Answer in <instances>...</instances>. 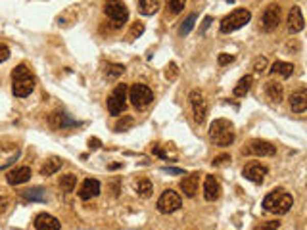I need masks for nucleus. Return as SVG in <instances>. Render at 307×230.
<instances>
[{"instance_id": "obj_1", "label": "nucleus", "mask_w": 307, "mask_h": 230, "mask_svg": "<svg viewBox=\"0 0 307 230\" xmlns=\"http://www.w3.org/2000/svg\"><path fill=\"white\" fill-rule=\"evenodd\" d=\"M35 90V75L25 64H19L12 71V92L17 98H25Z\"/></svg>"}, {"instance_id": "obj_2", "label": "nucleus", "mask_w": 307, "mask_h": 230, "mask_svg": "<svg viewBox=\"0 0 307 230\" xmlns=\"http://www.w3.org/2000/svg\"><path fill=\"white\" fill-rule=\"evenodd\" d=\"M292 206H294V198L282 188L269 192L263 198V207L275 215H286L292 209Z\"/></svg>"}, {"instance_id": "obj_3", "label": "nucleus", "mask_w": 307, "mask_h": 230, "mask_svg": "<svg viewBox=\"0 0 307 230\" xmlns=\"http://www.w3.org/2000/svg\"><path fill=\"white\" fill-rule=\"evenodd\" d=\"M209 140L215 146H230L234 142V125L228 119H215L209 127Z\"/></svg>"}, {"instance_id": "obj_4", "label": "nucleus", "mask_w": 307, "mask_h": 230, "mask_svg": "<svg viewBox=\"0 0 307 230\" xmlns=\"http://www.w3.org/2000/svg\"><path fill=\"white\" fill-rule=\"evenodd\" d=\"M252 19V12L248 8H238L234 12H230L227 17H223L221 21V33H234L240 27H244L248 21Z\"/></svg>"}, {"instance_id": "obj_5", "label": "nucleus", "mask_w": 307, "mask_h": 230, "mask_svg": "<svg viewBox=\"0 0 307 230\" xmlns=\"http://www.w3.org/2000/svg\"><path fill=\"white\" fill-rule=\"evenodd\" d=\"M129 100L133 102L134 108H146L150 104L154 102V92H152V88L148 85H144V83H134L133 87L129 88Z\"/></svg>"}, {"instance_id": "obj_6", "label": "nucleus", "mask_w": 307, "mask_h": 230, "mask_svg": "<svg viewBox=\"0 0 307 230\" xmlns=\"http://www.w3.org/2000/svg\"><path fill=\"white\" fill-rule=\"evenodd\" d=\"M127 92H129L127 85H117L111 90V94L108 96V111H110V115H121L125 111Z\"/></svg>"}, {"instance_id": "obj_7", "label": "nucleus", "mask_w": 307, "mask_h": 230, "mask_svg": "<svg viewBox=\"0 0 307 230\" xmlns=\"http://www.w3.org/2000/svg\"><path fill=\"white\" fill-rule=\"evenodd\" d=\"M104 14L113 23V27H121L129 19V10L123 2H108L104 6Z\"/></svg>"}, {"instance_id": "obj_8", "label": "nucleus", "mask_w": 307, "mask_h": 230, "mask_svg": "<svg viewBox=\"0 0 307 230\" xmlns=\"http://www.w3.org/2000/svg\"><path fill=\"white\" fill-rule=\"evenodd\" d=\"M181 203H182V199H181V196H179L177 192H175V190H166L158 199V211H159V213H166V215L175 213V211L181 207Z\"/></svg>"}, {"instance_id": "obj_9", "label": "nucleus", "mask_w": 307, "mask_h": 230, "mask_svg": "<svg viewBox=\"0 0 307 230\" xmlns=\"http://www.w3.org/2000/svg\"><path fill=\"white\" fill-rule=\"evenodd\" d=\"M280 23V6L278 4H269L263 16H261V29L265 33H273Z\"/></svg>"}, {"instance_id": "obj_10", "label": "nucleus", "mask_w": 307, "mask_h": 230, "mask_svg": "<svg viewBox=\"0 0 307 230\" xmlns=\"http://www.w3.org/2000/svg\"><path fill=\"white\" fill-rule=\"evenodd\" d=\"M188 100H190V106H192V111H194V121H196V123H204L205 115H207V102H205L204 92L192 90Z\"/></svg>"}, {"instance_id": "obj_11", "label": "nucleus", "mask_w": 307, "mask_h": 230, "mask_svg": "<svg viewBox=\"0 0 307 230\" xmlns=\"http://www.w3.org/2000/svg\"><path fill=\"white\" fill-rule=\"evenodd\" d=\"M242 154H250V156H259V158H271L276 154L275 144L267 142V140H252L246 146Z\"/></svg>"}, {"instance_id": "obj_12", "label": "nucleus", "mask_w": 307, "mask_h": 230, "mask_svg": "<svg viewBox=\"0 0 307 230\" xmlns=\"http://www.w3.org/2000/svg\"><path fill=\"white\" fill-rule=\"evenodd\" d=\"M269 169L265 165H261L257 161H252V163H248V165L242 169V175L248 178V181H252L255 184H261L265 181V176H267Z\"/></svg>"}, {"instance_id": "obj_13", "label": "nucleus", "mask_w": 307, "mask_h": 230, "mask_svg": "<svg viewBox=\"0 0 307 230\" xmlns=\"http://www.w3.org/2000/svg\"><path fill=\"white\" fill-rule=\"evenodd\" d=\"M50 127H54V129H67V127H79L81 123H77L75 119H71L67 113H63V111H54L52 115H50Z\"/></svg>"}, {"instance_id": "obj_14", "label": "nucleus", "mask_w": 307, "mask_h": 230, "mask_svg": "<svg viewBox=\"0 0 307 230\" xmlns=\"http://www.w3.org/2000/svg\"><path fill=\"white\" fill-rule=\"evenodd\" d=\"M290 110L294 113H303L307 110V90L303 87L294 90L290 96Z\"/></svg>"}, {"instance_id": "obj_15", "label": "nucleus", "mask_w": 307, "mask_h": 230, "mask_svg": "<svg viewBox=\"0 0 307 230\" xmlns=\"http://www.w3.org/2000/svg\"><path fill=\"white\" fill-rule=\"evenodd\" d=\"M35 228L37 230H60V221L56 219V217H52L50 213H39L37 217H35Z\"/></svg>"}, {"instance_id": "obj_16", "label": "nucleus", "mask_w": 307, "mask_h": 230, "mask_svg": "<svg viewBox=\"0 0 307 230\" xmlns=\"http://www.w3.org/2000/svg\"><path fill=\"white\" fill-rule=\"evenodd\" d=\"M221 196V184L219 181L215 178V176L207 175L204 181V198L207 201H215V199H219Z\"/></svg>"}, {"instance_id": "obj_17", "label": "nucleus", "mask_w": 307, "mask_h": 230, "mask_svg": "<svg viewBox=\"0 0 307 230\" xmlns=\"http://www.w3.org/2000/svg\"><path fill=\"white\" fill-rule=\"evenodd\" d=\"M77 194H79V198L85 199V201L90 198H96V196L100 194V183H98L96 178H87V181H83Z\"/></svg>"}, {"instance_id": "obj_18", "label": "nucleus", "mask_w": 307, "mask_h": 230, "mask_svg": "<svg viewBox=\"0 0 307 230\" xmlns=\"http://www.w3.org/2000/svg\"><path fill=\"white\" fill-rule=\"evenodd\" d=\"M29 178H31V167H17L14 171H10L6 176L8 184H12V186H19V184L27 183Z\"/></svg>"}, {"instance_id": "obj_19", "label": "nucleus", "mask_w": 307, "mask_h": 230, "mask_svg": "<svg viewBox=\"0 0 307 230\" xmlns=\"http://www.w3.org/2000/svg\"><path fill=\"white\" fill-rule=\"evenodd\" d=\"M303 27H305V19L301 16V10H299V6H294L288 14V31L299 33L303 31Z\"/></svg>"}, {"instance_id": "obj_20", "label": "nucleus", "mask_w": 307, "mask_h": 230, "mask_svg": "<svg viewBox=\"0 0 307 230\" xmlns=\"http://www.w3.org/2000/svg\"><path fill=\"white\" fill-rule=\"evenodd\" d=\"M198 184H200V173H190L188 176H184L179 186H181V190L188 196V198H194L198 192Z\"/></svg>"}, {"instance_id": "obj_21", "label": "nucleus", "mask_w": 307, "mask_h": 230, "mask_svg": "<svg viewBox=\"0 0 307 230\" xmlns=\"http://www.w3.org/2000/svg\"><path fill=\"white\" fill-rule=\"evenodd\" d=\"M265 94L269 96V100H273V102H282L284 98V88L282 85L278 83V81H267L265 83Z\"/></svg>"}, {"instance_id": "obj_22", "label": "nucleus", "mask_w": 307, "mask_h": 230, "mask_svg": "<svg viewBox=\"0 0 307 230\" xmlns=\"http://www.w3.org/2000/svg\"><path fill=\"white\" fill-rule=\"evenodd\" d=\"M134 192H136L140 198H150L152 192H154V186L150 183V178H146V176L136 178V181H134Z\"/></svg>"}, {"instance_id": "obj_23", "label": "nucleus", "mask_w": 307, "mask_h": 230, "mask_svg": "<svg viewBox=\"0 0 307 230\" xmlns=\"http://www.w3.org/2000/svg\"><path fill=\"white\" fill-rule=\"evenodd\" d=\"M62 165H63V159L50 158L46 163H44V165L40 167V175H42V176H52L54 173H58V171L62 169Z\"/></svg>"}, {"instance_id": "obj_24", "label": "nucleus", "mask_w": 307, "mask_h": 230, "mask_svg": "<svg viewBox=\"0 0 307 230\" xmlns=\"http://www.w3.org/2000/svg\"><path fill=\"white\" fill-rule=\"evenodd\" d=\"M252 85H253V77L252 75H246V77H242V79L237 83V87H234V90H232V94L237 96V98H244V96L250 92Z\"/></svg>"}, {"instance_id": "obj_25", "label": "nucleus", "mask_w": 307, "mask_h": 230, "mask_svg": "<svg viewBox=\"0 0 307 230\" xmlns=\"http://www.w3.org/2000/svg\"><path fill=\"white\" fill-rule=\"evenodd\" d=\"M271 73L273 75H280L282 79H288L292 77V73H294V65L288 64V62H280V60H276L273 67H271Z\"/></svg>"}, {"instance_id": "obj_26", "label": "nucleus", "mask_w": 307, "mask_h": 230, "mask_svg": "<svg viewBox=\"0 0 307 230\" xmlns=\"http://www.w3.org/2000/svg\"><path fill=\"white\" fill-rule=\"evenodd\" d=\"M159 10L158 0H138V12L142 16H154Z\"/></svg>"}, {"instance_id": "obj_27", "label": "nucleus", "mask_w": 307, "mask_h": 230, "mask_svg": "<svg viewBox=\"0 0 307 230\" xmlns=\"http://www.w3.org/2000/svg\"><path fill=\"white\" fill-rule=\"evenodd\" d=\"M21 196L25 199H29V201H46V192L42 190V188H29Z\"/></svg>"}, {"instance_id": "obj_28", "label": "nucleus", "mask_w": 307, "mask_h": 230, "mask_svg": "<svg viewBox=\"0 0 307 230\" xmlns=\"http://www.w3.org/2000/svg\"><path fill=\"white\" fill-rule=\"evenodd\" d=\"M75 186H77V176L75 175H63L62 178H60V188H62V192H73L75 190Z\"/></svg>"}, {"instance_id": "obj_29", "label": "nucleus", "mask_w": 307, "mask_h": 230, "mask_svg": "<svg viewBox=\"0 0 307 230\" xmlns=\"http://www.w3.org/2000/svg\"><path fill=\"white\" fill-rule=\"evenodd\" d=\"M123 73H125V65H121V64H108L106 65V77H108V81L117 79L119 75H123Z\"/></svg>"}, {"instance_id": "obj_30", "label": "nucleus", "mask_w": 307, "mask_h": 230, "mask_svg": "<svg viewBox=\"0 0 307 230\" xmlns=\"http://www.w3.org/2000/svg\"><path fill=\"white\" fill-rule=\"evenodd\" d=\"M196 19H198L196 14H188V17L182 21L181 29H179V35H181V37H186V35L192 31V27H194V23H196Z\"/></svg>"}, {"instance_id": "obj_31", "label": "nucleus", "mask_w": 307, "mask_h": 230, "mask_svg": "<svg viewBox=\"0 0 307 230\" xmlns=\"http://www.w3.org/2000/svg\"><path fill=\"white\" fill-rule=\"evenodd\" d=\"M134 125V119L131 117V115H125L123 119H119L117 123H115V133H123V131H129V129Z\"/></svg>"}, {"instance_id": "obj_32", "label": "nucleus", "mask_w": 307, "mask_h": 230, "mask_svg": "<svg viewBox=\"0 0 307 230\" xmlns=\"http://www.w3.org/2000/svg\"><path fill=\"white\" fill-rule=\"evenodd\" d=\"M167 8L171 10V14H179V12H182V10L186 8V2L184 0H169Z\"/></svg>"}, {"instance_id": "obj_33", "label": "nucleus", "mask_w": 307, "mask_h": 230, "mask_svg": "<svg viewBox=\"0 0 307 230\" xmlns=\"http://www.w3.org/2000/svg\"><path fill=\"white\" fill-rule=\"evenodd\" d=\"M267 69V58H263V56H259V58H255L253 60V73H257V75H261V73Z\"/></svg>"}, {"instance_id": "obj_34", "label": "nucleus", "mask_w": 307, "mask_h": 230, "mask_svg": "<svg viewBox=\"0 0 307 230\" xmlns=\"http://www.w3.org/2000/svg\"><path fill=\"white\" fill-rule=\"evenodd\" d=\"M280 228V221H267V222H259L253 230H278Z\"/></svg>"}, {"instance_id": "obj_35", "label": "nucleus", "mask_w": 307, "mask_h": 230, "mask_svg": "<svg viewBox=\"0 0 307 230\" xmlns=\"http://www.w3.org/2000/svg\"><path fill=\"white\" fill-rule=\"evenodd\" d=\"M177 77H179V67H177V64H175V62H171V64L166 67V79L175 81Z\"/></svg>"}, {"instance_id": "obj_36", "label": "nucleus", "mask_w": 307, "mask_h": 230, "mask_svg": "<svg viewBox=\"0 0 307 230\" xmlns=\"http://www.w3.org/2000/svg\"><path fill=\"white\" fill-rule=\"evenodd\" d=\"M142 33H144V25H142L140 21H136V23H133V27H131L129 39H136V37H140Z\"/></svg>"}, {"instance_id": "obj_37", "label": "nucleus", "mask_w": 307, "mask_h": 230, "mask_svg": "<svg viewBox=\"0 0 307 230\" xmlns=\"http://www.w3.org/2000/svg\"><path fill=\"white\" fill-rule=\"evenodd\" d=\"M217 62H219V65L232 64V62H234V56H232V54H219V58H217Z\"/></svg>"}, {"instance_id": "obj_38", "label": "nucleus", "mask_w": 307, "mask_h": 230, "mask_svg": "<svg viewBox=\"0 0 307 230\" xmlns=\"http://www.w3.org/2000/svg\"><path fill=\"white\" fill-rule=\"evenodd\" d=\"M227 161H230V156L228 154H221L217 158H213V165H225Z\"/></svg>"}, {"instance_id": "obj_39", "label": "nucleus", "mask_w": 307, "mask_h": 230, "mask_svg": "<svg viewBox=\"0 0 307 230\" xmlns=\"http://www.w3.org/2000/svg\"><path fill=\"white\" fill-rule=\"evenodd\" d=\"M8 58H10V48L6 44H0V64L6 62Z\"/></svg>"}, {"instance_id": "obj_40", "label": "nucleus", "mask_w": 307, "mask_h": 230, "mask_svg": "<svg viewBox=\"0 0 307 230\" xmlns=\"http://www.w3.org/2000/svg\"><path fill=\"white\" fill-rule=\"evenodd\" d=\"M152 151H154L156 156H159V158H163V159L169 158V154H167V151L161 150V146H159V144H154V146H152Z\"/></svg>"}, {"instance_id": "obj_41", "label": "nucleus", "mask_w": 307, "mask_h": 230, "mask_svg": "<svg viewBox=\"0 0 307 230\" xmlns=\"http://www.w3.org/2000/svg\"><path fill=\"white\" fill-rule=\"evenodd\" d=\"M163 171H166V173H171V175H184L182 169H175V167H163Z\"/></svg>"}, {"instance_id": "obj_42", "label": "nucleus", "mask_w": 307, "mask_h": 230, "mask_svg": "<svg viewBox=\"0 0 307 230\" xmlns=\"http://www.w3.org/2000/svg\"><path fill=\"white\" fill-rule=\"evenodd\" d=\"M8 206H10V199L8 198H0V215L8 209Z\"/></svg>"}, {"instance_id": "obj_43", "label": "nucleus", "mask_w": 307, "mask_h": 230, "mask_svg": "<svg viewBox=\"0 0 307 230\" xmlns=\"http://www.w3.org/2000/svg\"><path fill=\"white\" fill-rule=\"evenodd\" d=\"M88 146H90L92 150H98V148H100V140H98V138H90V140H88Z\"/></svg>"}, {"instance_id": "obj_44", "label": "nucleus", "mask_w": 307, "mask_h": 230, "mask_svg": "<svg viewBox=\"0 0 307 230\" xmlns=\"http://www.w3.org/2000/svg\"><path fill=\"white\" fill-rule=\"evenodd\" d=\"M211 21H213V19H211V17H209V16L205 17V19H204V23H202V29H200V33H205V29H207V27L211 25Z\"/></svg>"}]
</instances>
